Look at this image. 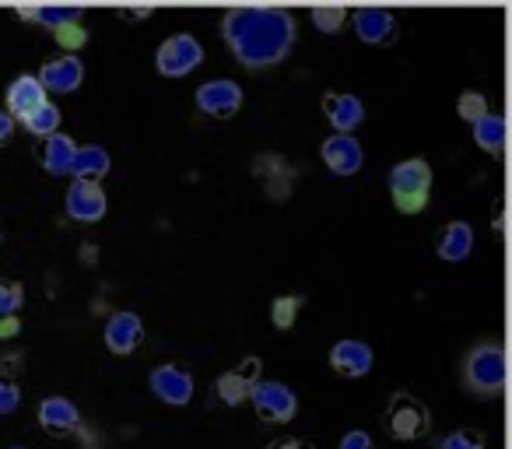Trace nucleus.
Listing matches in <instances>:
<instances>
[{"label":"nucleus","instance_id":"obj_27","mask_svg":"<svg viewBox=\"0 0 512 449\" xmlns=\"http://www.w3.org/2000/svg\"><path fill=\"white\" fill-rule=\"evenodd\" d=\"M313 25L323 36H337L348 25V11L341 4H320V8H313Z\"/></svg>","mask_w":512,"mask_h":449},{"label":"nucleus","instance_id":"obj_18","mask_svg":"<svg viewBox=\"0 0 512 449\" xmlns=\"http://www.w3.org/2000/svg\"><path fill=\"white\" fill-rule=\"evenodd\" d=\"M43 102H50V95L43 92L36 74H18V78L8 85V109H4V113H8L11 120H15V116L25 120V116L36 113Z\"/></svg>","mask_w":512,"mask_h":449},{"label":"nucleus","instance_id":"obj_26","mask_svg":"<svg viewBox=\"0 0 512 449\" xmlns=\"http://www.w3.org/2000/svg\"><path fill=\"white\" fill-rule=\"evenodd\" d=\"M299 309H302L299 295H278V299L271 302V323H274V330H292L295 320H299Z\"/></svg>","mask_w":512,"mask_h":449},{"label":"nucleus","instance_id":"obj_30","mask_svg":"<svg viewBox=\"0 0 512 449\" xmlns=\"http://www.w3.org/2000/svg\"><path fill=\"white\" fill-rule=\"evenodd\" d=\"M53 39H57V46H64V53H78V50H85V43H88V29H81V22H74V25H64V29H57L53 32Z\"/></svg>","mask_w":512,"mask_h":449},{"label":"nucleus","instance_id":"obj_5","mask_svg":"<svg viewBox=\"0 0 512 449\" xmlns=\"http://www.w3.org/2000/svg\"><path fill=\"white\" fill-rule=\"evenodd\" d=\"M200 64H204V46H200V39L190 36V32L169 36L155 53V67L162 78H186V74H193Z\"/></svg>","mask_w":512,"mask_h":449},{"label":"nucleus","instance_id":"obj_9","mask_svg":"<svg viewBox=\"0 0 512 449\" xmlns=\"http://www.w3.org/2000/svg\"><path fill=\"white\" fill-rule=\"evenodd\" d=\"M64 207H67V218L81 221V225H92V221H102L106 218V190L102 183H88V179H74L67 186V197H64Z\"/></svg>","mask_w":512,"mask_h":449},{"label":"nucleus","instance_id":"obj_19","mask_svg":"<svg viewBox=\"0 0 512 449\" xmlns=\"http://www.w3.org/2000/svg\"><path fill=\"white\" fill-rule=\"evenodd\" d=\"M435 253H439L446 264H463V260L474 253V229L467 221H449L442 225L439 236H435Z\"/></svg>","mask_w":512,"mask_h":449},{"label":"nucleus","instance_id":"obj_4","mask_svg":"<svg viewBox=\"0 0 512 449\" xmlns=\"http://www.w3.org/2000/svg\"><path fill=\"white\" fill-rule=\"evenodd\" d=\"M383 421H386V432L400 442L425 439L428 428H432V414H428V407L421 404L418 397H411V393H393L390 404H386Z\"/></svg>","mask_w":512,"mask_h":449},{"label":"nucleus","instance_id":"obj_11","mask_svg":"<svg viewBox=\"0 0 512 449\" xmlns=\"http://www.w3.org/2000/svg\"><path fill=\"white\" fill-rule=\"evenodd\" d=\"M372 365H376V351L365 341H358V337H344V341H337L334 348H330V369L344 379L369 376Z\"/></svg>","mask_w":512,"mask_h":449},{"label":"nucleus","instance_id":"obj_33","mask_svg":"<svg viewBox=\"0 0 512 449\" xmlns=\"http://www.w3.org/2000/svg\"><path fill=\"white\" fill-rule=\"evenodd\" d=\"M11 137H15V120H11V116L4 113V109H0V148H4V144H8Z\"/></svg>","mask_w":512,"mask_h":449},{"label":"nucleus","instance_id":"obj_10","mask_svg":"<svg viewBox=\"0 0 512 449\" xmlns=\"http://www.w3.org/2000/svg\"><path fill=\"white\" fill-rule=\"evenodd\" d=\"M36 78L46 95H71L85 81V64L78 57H71V53H60V57H50L39 67Z\"/></svg>","mask_w":512,"mask_h":449},{"label":"nucleus","instance_id":"obj_15","mask_svg":"<svg viewBox=\"0 0 512 449\" xmlns=\"http://www.w3.org/2000/svg\"><path fill=\"white\" fill-rule=\"evenodd\" d=\"M102 337H106V348L113 351V355H134V351L141 348V341H144L141 316L130 313V309H120V313L109 316Z\"/></svg>","mask_w":512,"mask_h":449},{"label":"nucleus","instance_id":"obj_14","mask_svg":"<svg viewBox=\"0 0 512 449\" xmlns=\"http://www.w3.org/2000/svg\"><path fill=\"white\" fill-rule=\"evenodd\" d=\"M320 155H323V165H327L334 176H355L365 162V151H362V144L355 141V134L327 137L323 148H320Z\"/></svg>","mask_w":512,"mask_h":449},{"label":"nucleus","instance_id":"obj_8","mask_svg":"<svg viewBox=\"0 0 512 449\" xmlns=\"http://www.w3.org/2000/svg\"><path fill=\"white\" fill-rule=\"evenodd\" d=\"M151 383V393H155L162 404L169 407H186L193 400V376L190 369H183V365L176 362H165V365H155L148 376Z\"/></svg>","mask_w":512,"mask_h":449},{"label":"nucleus","instance_id":"obj_20","mask_svg":"<svg viewBox=\"0 0 512 449\" xmlns=\"http://www.w3.org/2000/svg\"><path fill=\"white\" fill-rule=\"evenodd\" d=\"M113 169V158L102 144H85V148L74 151L71 162V176L74 179H88V183H102V176Z\"/></svg>","mask_w":512,"mask_h":449},{"label":"nucleus","instance_id":"obj_37","mask_svg":"<svg viewBox=\"0 0 512 449\" xmlns=\"http://www.w3.org/2000/svg\"><path fill=\"white\" fill-rule=\"evenodd\" d=\"M0 246H4V232H0Z\"/></svg>","mask_w":512,"mask_h":449},{"label":"nucleus","instance_id":"obj_38","mask_svg":"<svg viewBox=\"0 0 512 449\" xmlns=\"http://www.w3.org/2000/svg\"><path fill=\"white\" fill-rule=\"evenodd\" d=\"M8 449H25V446H8Z\"/></svg>","mask_w":512,"mask_h":449},{"label":"nucleus","instance_id":"obj_13","mask_svg":"<svg viewBox=\"0 0 512 449\" xmlns=\"http://www.w3.org/2000/svg\"><path fill=\"white\" fill-rule=\"evenodd\" d=\"M260 369H264V362H260V358H246L239 369L221 372V376L214 379V393H218L221 404H228V407L246 404V400H249V386L260 379Z\"/></svg>","mask_w":512,"mask_h":449},{"label":"nucleus","instance_id":"obj_3","mask_svg":"<svg viewBox=\"0 0 512 449\" xmlns=\"http://www.w3.org/2000/svg\"><path fill=\"white\" fill-rule=\"evenodd\" d=\"M463 386L477 397H498L505 390V348L498 341H484L463 358Z\"/></svg>","mask_w":512,"mask_h":449},{"label":"nucleus","instance_id":"obj_12","mask_svg":"<svg viewBox=\"0 0 512 449\" xmlns=\"http://www.w3.org/2000/svg\"><path fill=\"white\" fill-rule=\"evenodd\" d=\"M348 22L355 29V36L369 46H386L397 39V18L386 8H358L348 15Z\"/></svg>","mask_w":512,"mask_h":449},{"label":"nucleus","instance_id":"obj_34","mask_svg":"<svg viewBox=\"0 0 512 449\" xmlns=\"http://www.w3.org/2000/svg\"><path fill=\"white\" fill-rule=\"evenodd\" d=\"M18 334V316H0V341Z\"/></svg>","mask_w":512,"mask_h":449},{"label":"nucleus","instance_id":"obj_21","mask_svg":"<svg viewBox=\"0 0 512 449\" xmlns=\"http://www.w3.org/2000/svg\"><path fill=\"white\" fill-rule=\"evenodd\" d=\"M74 151H78V144H74L71 134H50L43 141V169L50 172V176H71V162H74Z\"/></svg>","mask_w":512,"mask_h":449},{"label":"nucleus","instance_id":"obj_31","mask_svg":"<svg viewBox=\"0 0 512 449\" xmlns=\"http://www.w3.org/2000/svg\"><path fill=\"white\" fill-rule=\"evenodd\" d=\"M456 113H460L467 123H477L484 113H491V109H488V99H484L481 92H463L460 102H456Z\"/></svg>","mask_w":512,"mask_h":449},{"label":"nucleus","instance_id":"obj_22","mask_svg":"<svg viewBox=\"0 0 512 449\" xmlns=\"http://www.w3.org/2000/svg\"><path fill=\"white\" fill-rule=\"evenodd\" d=\"M474 127V144L481 151H488V155H502L505 148V116L498 113H484L477 123H470Z\"/></svg>","mask_w":512,"mask_h":449},{"label":"nucleus","instance_id":"obj_36","mask_svg":"<svg viewBox=\"0 0 512 449\" xmlns=\"http://www.w3.org/2000/svg\"><path fill=\"white\" fill-rule=\"evenodd\" d=\"M127 15H130V18H151L155 11H151V8H134V11H127Z\"/></svg>","mask_w":512,"mask_h":449},{"label":"nucleus","instance_id":"obj_2","mask_svg":"<svg viewBox=\"0 0 512 449\" xmlns=\"http://www.w3.org/2000/svg\"><path fill=\"white\" fill-rule=\"evenodd\" d=\"M432 165L425 158H404L390 169L386 186H390V200L400 214H421L432 200Z\"/></svg>","mask_w":512,"mask_h":449},{"label":"nucleus","instance_id":"obj_25","mask_svg":"<svg viewBox=\"0 0 512 449\" xmlns=\"http://www.w3.org/2000/svg\"><path fill=\"white\" fill-rule=\"evenodd\" d=\"M22 404V386H18L11 362H0V414H15Z\"/></svg>","mask_w":512,"mask_h":449},{"label":"nucleus","instance_id":"obj_6","mask_svg":"<svg viewBox=\"0 0 512 449\" xmlns=\"http://www.w3.org/2000/svg\"><path fill=\"white\" fill-rule=\"evenodd\" d=\"M249 400H253L256 414L271 425H288L299 411V397H295L292 386L278 383V379H256L249 386Z\"/></svg>","mask_w":512,"mask_h":449},{"label":"nucleus","instance_id":"obj_7","mask_svg":"<svg viewBox=\"0 0 512 449\" xmlns=\"http://www.w3.org/2000/svg\"><path fill=\"white\" fill-rule=\"evenodd\" d=\"M242 85H235V81L228 78H214V81H204V85L193 92V102H197V109L204 116H211V120H232L235 113L242 109Z\"/></svg>","mask_w":512,"mask_h":449},{"label":"nucleus","instance_id":"obj_32","mask_svg":"<svg viewBox=\"0 0 512 449\" xmlns=\"http://www.w3.org/2000/svg\"><path fill=\"white\" fill-rule=\"evenodd\" d=\"M337 449H376V446H372V435L365 432V428H351V432H344Z\"/></svg>","mask_w":512,"mask_h":449},{"label":"nucleus","instance_id":"obj_23","mask_svg":"<svg viewBox=\"0 0 512 449\" xmlns=\"http://www.w3.org/2000/svg\"><path fill=\"white\" fill-rule=\"evenodd\" d=\"M18 15H22L25 22H39V25H46L50 32H57V29H64V25L81 22V15H85V11H81V8H53V4H43V8H18Z\"/></svg>","mask_w":512,"mask_h":449},{"label":"nucleus","instance_id":"obj_24","mask_svg":"<svg viewBox=\"0 0 512 449\" xmlns=\"http://www.w3.org/2000/svg\"><path fill=\"white\" fill-rule=\"evenodd\" d=\"M22 123H25V130H29V134H36V137L57 134V130H60V109H57V102H43V106H39L36 113L25 116Z\"/></svg>","mask_w":512,"mask_h":449},{"label":"nucleus","instance_id":"obj_28","mask_svg":"<svg viewBox=\"0 0 512 449\" xmlns=\"http://www.w3.org/2000/svg\"><path fill=\"white\" fill-rule=\"evenodd\" d=\"M25 302V288L11 278H0V316H18Z\"/></svg>","mask_w":512,"mask_h":449},{"label":"nucleus","instance_id":"obj_35","mask_svg":"<svg viewBox=\"0 0 512 449\" xmlns=\"http://www.w3.org/2000/svg\"><path fill=\"white\" fill-rule=\"evenodd\" d=\"M267 449H313L306 439H278V442H271Z\"/></svg>","mask_w":512,"mask_h":449},{"label":"nucleus","instance_id":"obj_16","mask_svg":"<svg viewBox=\"0 0 512 449\" xmlns=\"http://www.w3.org/2000/svg\"><path fill=\"white\" fill-rule=\"evenodd\" d=\"M39 425L43 432L57 435V439H67V435H78L81 432V411L74 400L67 397H46L39 404Z\"/></svg>","mask_w":512,"mask_h":449},{"label":"nucleus","instance_id":"obj_17","mask_svg":"<svg viewBox=\"0 0 512 449\" xmlns=\"http://www.w3.org/2000/svg\"><path fill=\"white\" fill-rule=\"evenodd\" d=\"M323 113H327L334 134H355L365 120V102L351 92H327L323 95Z\"/></svg>","mask_w":512,"mask_h":449},{"label":"nucleus","instance_id":"obj_1","mask_svg":"<svg viewBox=\"0 0 512 449\" xmlns=\"http://www.w3.org/2000/svg\"><path fill=\"white\" fill-rule=\"evenodd\" d=\"M221 39L253 71L274 67L295 46V15L285 8H232L221 18Z\"/></svg>","mask_w":512,"mask_h":449},{"label":"nucleus","instance_id":"obj_29","mask_svg":"<svg viewBox=\"0 0 512 449\" xmlns=\"http://www.w3.org/2000/svg\"><path fill=\"white\" fill-rule=\"evenodd\" d=\"M439 449H488V442H484V435L474 432V428H456V432H449L446 439L439 442Z\"/></svg>","mask_w":512,"mask_h":449}]
</instances>
